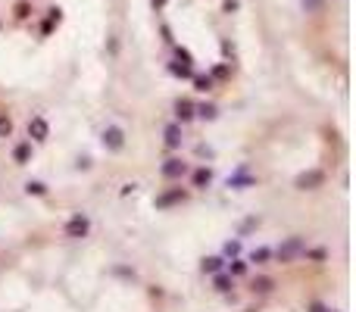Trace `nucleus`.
Wrapping results in <instances>:
<instances>
[{"label": "nucleus", "instance_id": "nucleus-5", "mask_svg": "<svg viewBox=\"0 0 356 312\" xmlns=\"http://www.w3.org/2000/svg\"><path fill=\"white\" fill-rule=\"evenodd\" d=\"M184 200H187V191H184V188H169V191L157 194V200H153V206H157V209H169V206H175V203H184Z\"/></svg>", "mask_w": 356, "mask_h": 312}, {"label": "nucleus", "instance_id": "nucleus-11", "mask_svg": "<svg viewBox=\"0 0 356 312\" xmlns=\"http://www.w3.org/2000/svg\"><path fill=\"white\" fill-rule=\"evenodd\" d=\"M253 184H256V178H253V175H247L244 169L237 172V175L228 178V188H253Z\"/></svg>", "mask_w": 356, "mask_h": 312}, {"label": "nucleus", "instance_id": "nucleus-2", "mask_svg": "<svg viewBox=\"0 0 356 312\" xmlns=\"http://www.w3.org/2000/svg\"><path fill=\"white\" fill-rule=\"evenodd\" d=\"M322 184H325V172L322 169H306V172H300V175L294 178L297 191H316V188H322Z\"/></svg>", "mask_w": 356, "mask_h": 312}, {"label": "nucleus", "instance_id": "nucleus-17", "mask_svg": "<svg viewBox=\"0 0 356 312\" xmlns=\"http://www.w3.org/2000/svg\"><path fill=\"white\" fill-rule=\"evenodd\" d=\"M25 194H31V197H47V184L44 181H28L25 184Z\"/></svg>", "mask_w": 356, "mask_h": 312}, {"label": "nucleus", "instance_id": "nucleus-19", "mask_svg": "<svg viewBox=\"0 0 356 312\" xmlns=\"http://www.w3.org/2000/svg\"><path fill=\"white\" fill-rule=\"evenodd\" d=\"M13 134V119L6 112H0V137H9Z\"/></svg>", "mask_w": 356, "mask_h": 312}, {"label": "nucleus", "instance_id": "nucleus-16", "mask_svg": "<svg viewBox=\"0 0 356 312\" xmlns=\"http://www.w3.org/2000/svg\"><path fill=\"white\" fill-rule=\"evenodd\" d=\"M222 265H225V259L209 256V259H203V272H206V275H216V272H222Z\"/></svg>", "mask_w": 356, "mask_h": 312}, {"label": "nucleus", "instance_id": "nucleus-18", "mask_svg": "<svg viewBox=\"0 0 356 312\" xmlns=\"http://www.w3.org/2000/svg\"><path fill=\"white\" fill-rule=\"evenodd\" d=\"M272 287H275V281H272V278H256V281H253V294H269Z\"/></svg>", "mask_w": 356, "mask_h": 312}, {"label": "nucleus", "instance_id": "nucleus-24", "mask_svg": "<svg viewBox=\"0 0 356 312\" xmlns=\"http://www.w3.org/2000/svg\"><path fill=\"white\" fill-rule=\"evenodd\" d=\"M313 312H325V306H313Z\"/></svg>", "mask_w": 356, "mask_h": 312}, {"label": "nucleus", "instance_id": "nucleus-7", "mask_svg": "<svg viewBox=\"0 0 356 312\" xmlns=\"http://www.w3.org/2000/svg\"><path fill=\"white\" fill-rule=\"evenodd\" d=\"M184 172H187V166H184V159H178V156L163 163V178H181Z\"/></svg>", "mask_w": 356, "mask_h": 312}, {"label": "nucleus", "instance_id": "nucleus-23", "mask_svg": "<svg viewBox=\"0 0 356 312\" xmlns=\"http://www.w3.org/2000/svg\"><path fill=\"white\" fill-rule=\"evenodd\" d=\"M225 253H228V256H237V253H241V244H237V240H228V244H225Z\"/></svg>", "mask_w": 356, "mask_h": 312}, {"label": "nucleus", "instance_id": "nucleus-13", "mask_svg": "<svg viewBox=\"0 0 356 312\" xmlns=\"http://www.w3.org/2000/svg\"><path fill=\"white\" fill-rule=\"evenodd\" d=\"M209 181H212V172H209L206 166H200V169L194 172V188H206Z\"/></svg>", "mask_w": 356, "mask_h": 312}, {"label": "nucleus", "instance_id": "nucleus-8", "mask_svg": "<svg viewBox=\"0 0 356 312\" xmlns=\"http://www.w3.org/2000/svg\"><path fill=\"white\" fill-rule=\"evenodd\" d=\"M166 147H169V150H178V147H181V125H178V122L166 125Z\"/></svg>", "mask_w": 356, "mask_h": 312}, {"label": "nucleus", "instance_id": "nucleus-12", "mask_svg": "<svg viewBox=\"0 0 356 312\" xmlns=\"http://www.w3.org/2000/svg\"><path fill=\"white\" fill-rule=\"evenodd\" d=\"M194 112L200 115V119H206V122H212V119L219 115V109L212 106V103H200V106H194Z\"/></svg>", "mask_w": 356, "mask_h": 312}, {"label": "nucleus", "instance_id": "nucleus-21", "mask_svg": "<svg viewBox=\"0 0 356 312\" xmlns=\"http://www.w3.org/2000/svg\"><path fill=\"white\" fill-rule=\"evenodd\" d=\"M228 275H231V278H237V275H247V262H244V259H234V262L228 265Z\"/></svg>", "mask_w": 356, "mask_h": 312}, {"label": "nucleus", "instance_id": "nucleus-3", "mask_svg": "<svg viewBox=\"0 0 356 312\" xmlns=\"http://www.w3.org/2000/svg\"><path fill=\"white\" fill-rule=\"evenodd\" d=\"M100 144L110 150V153H119V150L125 147V131L119 128V125H106L103 134H100Z\"/></svg>", "mask_w": 356, "mask_h": 312}, {"label": "nucleus", "instance_id": "nucleus-14", "mask_svg": "<svg viewBox=\"0 0 356 312\" xmlns=\"http://www.w3.org/2000/svg\"><path fill=\"white\" fill-rule=\"evenodd\" d=\"M212 284H216L219 294H228L231 287H234V278H231V275H219V272H216V281H212Z\"/></svg>", "mask_w": 356, "mask_h": 312}, {"label": "nucleus", "instance_id": "nucleus-1", "mask_svg": "<svg viewBox=\"0 0 356 312\" xmlns=\"http://www.w3.org/2000/svg\"><path fill=\"white\" fill-rule=\"evenodd\" d=\"M300 253H306V237L294 234V237H288V240H284V244L275 250V256H278V262H291L294 256H300Z\"/></svg>", "mask_w": 356, "mask_h": 312}, {"label": "nucleus", "instance_id": "nucleus-9", "mask_svg": "<svg viewBox=\"0 0 356 312\" xmlns=\"http://www.w3.org/2000/svg\"><path fill=\"white\" fill-rule=\"evenodd\" d=\"M175 115H178V122H191L194 115H197L194 112V103L191 100H178L175 103Z\"/></svg>", "mask_w": 356, "mask_h": 312}, {"label": "nucleus", "instance_id": "nucleus-15", "mask_svg": "<svg viewBox=\"0 0 356 312\" xmlns=\"http://www.w3.org/2000/svg\"><path fill=\"white\" fill-rule=\"evenodd\" d=\"M194 91H200V94L212 91V75H194Z\"/></svg>", "mask_w": 356, "mask_h": 312}, {"label": "nucleus", "instance_id": "nucleus-4", "mask_svg": "<svg viewBox=\"0 0 356 312\" xmlns=\"http://www.w3.org/2000/svg\"><path fill=\"white\" fill-rule=\"evenodd\" d=\"M91 234V218L88 215H72L66 222V237H75V240H81V237H88Z\"/></svg>", "mask_w": 356, "mask_h": 312}, {"label": "nucleus", "instance_id": "nucleus-22", "mask_svg": "<svg viewBox=\"0 0 356 312\" xmlns=\"http://www.w3.org/2000/svg\"><path fill=\"white\" fill-rule=\"evenodd\" d=\"M228 75H231L228 66H216V69H212V78H228Z\"/></svg>", "mask_w": 356, "mask_h": 312}, {"label": "nucleus", "instance_id": "nucleus-10", "mask_svg": "<svg viewBox=\"0 0 356 312\" xmlns=\"http://www.w3.org/2000/svg\"><path fill=\"white\" fill-rule=\"evenodd\" d=\"M13 159H16V166H25L28 159H31V144H28V141L16 144V147H13Z\"/></svg>", "mask_w": 356, "mask_h": 312}, {"label": "nucleus", "instance_id": "nucleus-6", "mask_svg": "<svg viewBox=\"0 0 356 312\" xmlns=\"http://www.w3.org/2000/svg\"><path fill=\"white\" fill-rule=\"evenodd\" d=\"M28 137L31 141H47L50 137V125H47L44 115H31L28 119Z\"/></svg>", "mask_w": 356, "mask_h": 312}, {"label": "nucleus", "instance_id": "nucleus-20", "mask_svg": "<svg viewBox=\"0 0 356 312\" xmlns=\"http://www.w3.org/2000/svg\"><path fill=\"white\" fill-rule=\"evenodd\" d=\"M269 256H272V250H269V247H259V250H253V253H250V262L263 265V262H266Z\"/></svg>", "mask_w": 356, "mask_h": 312}]
</instances>
